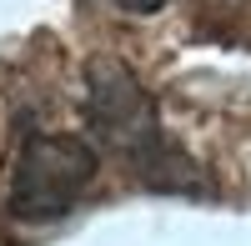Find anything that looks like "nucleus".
I'll return each instance as SVG.
<instances>
[{
  "instance_id": "3",
  "label": "nucleus",
  "mask_w": 251,
  "mask_h": 246,
  "mask_svg": "<svg viewBox=\"0 0 251 246\" xmlns=\"http://www.w3.org/2000/svg\"><path fill=\"white\" fill-rule=\"evenodd\" d=\"M106 5H116V10H126V15H156L166 0H106Z\"/></svg>"
},
{
  "instance_id": "1",
  "label": "nucleus",
  "mask_w": 251,
  "mask_h": 246,
  "mask_svg": "<svg viewBox=\"0 0 251 246\" xmlns=\"http://www.w3.org/2000/svg\"><path fill=\"white\" fill-rule=\"evenodd\" d=\"M86 80H91L86 116H91L96 146L116 151L126 166L141 181H151L156 191H191V186H201L196 166L161 136L156 106H151V96L141 91V80L131 71L116 66V60H96L86 71Z\"/></svg>"
},
{
  "instance_id": "2",
  "label": "nucleus",
  "mask_w": 251,
  "mask_h": 246,
  "mask_svg": "<svg viewBox=\"0 0 251 246\" xmlns=\"http://www.w3.org/2000/svg\"><path fill=\"white\" fill-rule=\"evenodd\" d=\"M91 176H96V146L86 136H30L15 156L5 206L20 221L66 216L86 196Z\"/></svg>"
}]
</instances>
